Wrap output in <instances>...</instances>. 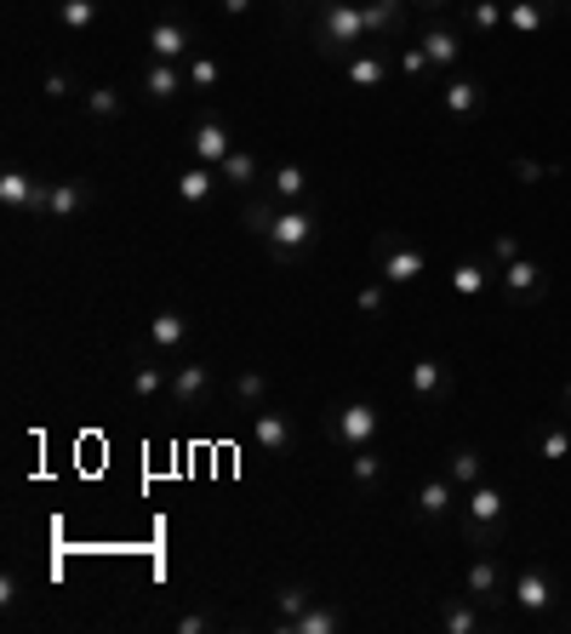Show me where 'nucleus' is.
I'll return each mask as SVG.
<instances>
[{
	"label": "nucleus",
	"mask_w": 571,
	"mask_h": 634,
	"mask_svg": "<svg viewBox=\"0 0 571 634\" xmlns=\"http://www.w3.org/2000/svg\"><path fill=\"white\" fill-rule=\"evenodd\" d=\"M463 538L475 543V549H497V543H503V526H475V520H463Z\"/></svg>",
	"instance_id": "41"
},
{
	"label": "nucleus",
	"mask_w": 571,
	"mask_h": 634,
	"mask_svg": "<svg viewBox=\"0 0 571 634\" xmlns=\"http://www.w3.org/2000/svg\"><path fill=\"white\" fill-rule=\"evenodd\" d=\"M218 183H223L218 166H200V160H194V166H183V172L172 178V194L183 200V207H207V200L218 194Z\"/></svg>",
	"instance_id": "13"
},
{
	"label": "nucleus",
	"mask_w": 571,
	"mask_h": 634,
	"mask_svg": "<svg viewBox=\"0 0 571 634\" xmlns=\"http://www.w3.org/2000/svg\"><path fill=\"white\" fill-rule=\"evenodd\" d=\"M412 509H417V520H446V515L457 509V480H452V475L423 480L417 497H412Z\"/></svg>",
	"instance_id": "12"
},
{
	"label": "nucleus",
	"mask_w": 571,
	"mask_h": 634,
	"mask_svg": "<svg viewBox=\"0 0 571 634\" xmlns=\"http://www.w3.org/2000/svg\"><path fill=\"white\" fill-rule=\"evenodd\" d=\"M394 70L406 75V81H423V75L434 70V63H429V52H423V46H400V52H394Z\"/></svg>",
	"instance_id": "38"
},
{
	"label": "nucleus",
	"mask_w": 571,
	"mask_h": 634,
	"mask_svg": "<svg viewBox=\"0 0 571 634\" xmlns=\"http://www.w3.org/2000/svg\"><path fill=\"white\" fill-rule=\"evenodd\" d=\"M423 52H429V63H434V70H452V63L463 57V41L452 35V29H441V23H434V29H423Z\"/></svg>",
	"instance_id": "23"
},
{
	"label": "nucleus",
	"mask_w": 571,
	"mask_h": 634,
	"mask_svg": "<svg viewBox=\"0 0 571 634\" xmlns=\"http://www.w3.org/2000/svg\"><path fill=\"white\" fill-rule=\"evenodd\" d=\"M366 29H372L383 46H394L400 29H406V7H400V0H366Z\"/></svg>",
	"instance_id": "18"
},
{
	"label": "nucleus",
	"mask_w": 571,
	"mask_h": 634,
	"mask_svg": "<svg viewBox=\"0 0 571 634\" xmlns=\"http://www.w3.org/2000/svg\"><path fill=\"white\" fill-rule=\"evenodd\" d=\"M252 441L263 446V457H281V452H292L297 429H292L286 412H257V418H252Z\"/></svg>",
	"instance_id": "14"
},
{
	"label": "nucleus",
	"mask_w": 571,
	"mask_h": 634,
	"mask_svg": "<svg viewBox=\"0 0 571 634\" xmlns=\"http://www.w3.org/2000/svg\"><path fill=\"white\" fill-rule=\"evenodd\" d=\"M12 600H18V578L7 572V578H0V606H12Z\"/></svg>",
	"instance_id": "47"
},
{
	"label": "nucleus",
	"mask_w": 571,
	"mask_h": 634,
	"mask_svg": "<svg viewBox=\"0 0 571 634\" xmlns=\"http://www.w3.org/2000/svg\"><path fill=\"white\" fill-rule=\"evenodd\" d=\"M417 7H429V12H434V7H446V0H417Z\"/></svg>",
	"instance_id": "49"
},
{
	"label": "nucleus",
	"mask_w": 571,
	"mask_h": 634,
	"mask_svg": "<svg viewBox=\"0 0 571 634\" xmlns=\"http://www.w3.org/2000/svg\"><path fill=\"white\" fill-rule=\"evenodd\" d=\"M234 394H241L246 406H257V400L268 394V378L263 372H241V378H234Z\"/></svg>",
	"instance_id": "40"
},
{
	"label": "nucleus",
	"mask_w": 571,
	"mask_h": 634,
	"mask_svg": "<svg viewBox=\"0 0 571 634\" xmlns=\"http://www.w3.org/2000/svg\"><path fill=\"white\" fill-rule=\"evenodd\" d=\"M503 515H509V497H503L497 486H468L463 497V520H475V526H503Z\"/></svg>",
	"instance_id": "16"
},
{
	"label": "nucleus",
	"mask_w": 571,
	"mask_h": 634,
	"mask_svg": "<svg viewBox=\"0 0 571 634\" xmlns=\"http://www.w3.org/2000/svg\"><path fill=\"white\" fill-rule=\"evenodd\" d=\"M343 75H349L355 92H378L389 81V57L383 52H349L343 57Z\"/></svg>",
	"instance_id": "17"
},
{
	"label": "nucleus",
	"mask_w": 571,
	"mask_h": 634,
	"mask_svg": "<svg viewBox=\"0 0 571 634\" xmlns=\"http://www.w3.org/2000/svg\"><path fill=\"white\" fill-rule=\"evenodd\" d=\"M349 480H355V486H378V480H383V457H378L372 446H355V457H349Z\"/></svg>",
	"instance_id": "33"
},
{
	"label": "nucleus",
	"mask_w": 571,
	"mask_h": 634,
	"mask_svg": "<svg viewBox=\"0 0 571 634\" xmlns=\"http://www.w3.org/2000/svg\"><path fill=\"white\" fill-rule=\"evenodd\" d=\"M234 155V138H229V126L223 120H200L194 131H189V160H200V166H223Z\"/></svg>",
	"instance_id": "9"
},
{
	"label": "nucleus",
	"mask_w": 571,
	"mask_h": 634,
	"mask_svg": "<svg viewBox=\"0 0 571 634\" xmlns=\"http://www.w3.org/2000/svg\"><path fill=\"white\" fill-rule=\"evenodd\" d=\"M423 270H429V257H423L417 246L383 241V281H389V286H412V281H423Z\"/></svg>",
	"instance_id": "10"
},
{
	"label": "nucleus",
	"mask_w": 571,
	"mask_h": 634,
	"mask_svg": "<svg viewBox=\"0 0 571 634\" xmlns=\"http://www.w3.org/2000/svg\"><path fill=\"white\" fill-rule=\"evenodd\" d=\"M515 172L526 178V183H543V178H554L560 166H537V160H515Z\"/></svg>",
	"instance_id": "45"
},
{
	"label": "nucleus",
	"mask_w": 571,
	"mask_h": 634,
	"mask_svg": "<svg viewBox=\"0 0 571 634\" xmlns=\"http://www.w3.org/2000/svg\"><path fill=\"white\" fill-rule=\"evenodd\" d=\"M463 589H468V600H475V606H486V617L497 623V606L509 600V583H503V566H497V554H491V549H486L475 566H468Z\"/></svg>",
	"instance_id": "3"
},
{
	"label": "nucleus",
	"mask_w": 571,
	"mask_h": 634,
	"mask_svg": "<svg viewBox=\"0 0 571 634\" xmlns=\"http://www.w3.org/2000/svg\"><path fill=\"white\" fill-rule=\"evenodd\" d=\"M70 92H75V86H70V75H63V70H52V75L41 81V97H46V104H63Z\"/></svg>",
	"instance_id": "42"
},
{
	"label": "nucleus",
	"mask_w": 571,
	"mask_h": 634,
	"mask_svg": "<svg viewBox=\"0 0 571 634\" xmlns=\"http://www.w3.org/2000/svg\"><path fill=\"white\" fill-rule=\"evenodd\" d=\"M497 286L509 292V304H515V309H526V304H537V297L549 292V275H543V263L515 257V263H503V270H497Z\"/></svg>",
	"instance_id": "5"
},
{
	"label": "nucleus",
	"mask_w": 571,
	"mask_h": 634,
	"mask_svg": "<svg viewBox=\"0 0 571 634\" xmlns=\"http://www.w3.org/2000/svg\"><path fill=\"white\" fill-rule=\"evenodd\" d=\"M383 304H389L383 286H360V292H355V309H360V315H383Z\"/></svg>",
	"instance_id": "43"
},
{
	"label": "nucleus",
	"mask_w": 571,
	"mask_h": 634,
	"mask_svg": "<svg viewBox=\"0 0 571 634\" xmlns=\"http://www.w3.org/2000/svg\"><path fill=\"white\" fill-rule=\"evenodd\" d=\"M565 617H571V606H565Z\"/></svg>",
	"instance_id": "51"
},
{
	"label": "nucleus",
	"mask_w": 571,
	"mask_h": 634,
	"mask_svg": "<svg viewBox=\"0 0 571 634\" xmlns=\"http://www.w3.org/2000/svg\"><path fill=\"white\" fill-rule=\"evenodd\" d=\"M412 394L423 400V406L446 400V394H452V366H446V360H434V355L412 360Z\"/></svg>",
	"instance_id": "11"
},
{
	"label": "nucleus",
	"mask_w": 571,
	"mask_h": 634,
	"mask_svg": "<svg viewBox=\"0 0 571 634\" xmlns=\"http://www.w3.org/2000/svg\"><path fill=\"white\" fill-rule=\"evenodd\" d=\"M207 628H212V617H200V612L178 617V634H207Z\"/></svg>",
	"instance_id": "46"
},
{
	"label": "nucleus",
	"mask_w": 571,
	"mask_h": 634,
	"mask_svg": "<svg viewBox=\"0 0 571 634\" xmlns=\"http://www.w3.org/2000/svg\"><path fill=\"white\" fill-rule=\"evenodd\" d=\"M480 81H446V92H441V109L452 115V120H468V115H475L480 109Z\"/></svg>",
	"instance_id": "22"
},
{
	"label": "nucleus",
	"mask_w": 571,
	"mask_h": 634,
	"mask_svg": "<svg viewBox=\"0 0 571 634\" xmlns=\"http://www.w3.org/2000/svg\"><path fill=\"white\" fill-rule=\"evenodd\" d=\"M189 338V315H178V309H160L155 320H149V344L155 349H178Z\"/></svg>",
	"instance_id": "25"
},
{
	"label": "nucleus",
	"mask_w": 571,
	"mask_h": 634,
	"mask_svg": "<svg viewBox=\"0 0 571 634\" xmlns=\"http://www.w3.org/2000/svg\"><path fill=\"white\" fill-rule=\"evenodd\" d=\"M491 281H497V270H480V263H457V270H452V292L457 297H480Z\"/></svg>",
	"instance_id": "31"
},
{
	"label": "nucleus",
	"mask_w": 571,
	"mask_h": 634,
	"mask_svg": "<svg viewBox=\"0 0 571 634\" xmlns=\"http://www.w3.org/2000/svg\"><path fill=\"white\" fill-rule=\"evenodd\" d=\"M372 29H366V7L355 0H326L320 7V23H315V46L320 57H349V46H360Z\"/></svg>",
	"instance_id": "2"
},
{
	"label": "nucleus",
	"mask_w": 571,
	"mask_h": 634,
	"mask_svg": "<svg viewBox=\"0 0 571 634\" xmlns=\"http://www.w3.org/2000/svg\"><path fill=\"white\" fill-rule=\"evenodd\" d=\"M166 389H172V372H166V366L131 360V394H138V400H155V394H166Z\"/></svg>",
	"instance_id": "24"
},
{
	"label": "nucleus",
	"mask_w": 571,
	"mask_h": 634,
	"mask_svg": "<svg viewBox=\"0 0 571 634\" xmlns=\"http://www.w3.org/2000/svg\"><path fill=\"white\" fill-rule=\"evenodd\" d=\"M378 429H383V418H378L372 400H349V406L331 412V435H338L349 452H355V446H372V441H378Z\"/></svg>",
	"instance_id": "4"
},
{
	"label": "nucleus",
	"mask_w": 571,
	"mask_h": 634,
	"mask_svg": "<svg viewBox=\"0 0 571 634\" xmlns=\"http://www.w3.org/2000/svg\"><path fill=\"white\" fill-rule=\"evenodd\" d=\"M246 229L252 235H263V246L275 252L281 263H292V257H304L315 241H320V223H315V212L309 207H275V200H246Z\"/></svg>",
	"instance_id": "1"
},
{
	"label": "nucleus",
	"mask_w": 571,
	"mask_h": 634,
	"mask_svg": "<svg viewBox=\"0 0 571 634\" xmlns=\"http://www.w3.org/2000/svg\"><path fill=\"white\" fill-rule=\"evenodd\" d=\"M218 7H223L229 18H246V12H252V0H218Z\"/></svg>",
	"instance_id": "48"
},
{
	"label": "nucleus",
	"mask_w": 571,
	"mask_h": 634,
	"mask_svg": "<svg viewBox=\"0 0 571 634\" xmlns=\"http://www.w3.org/2000/svg\"><path fill=\"white\" fill-rule=\"evenodd\" d=\"M343 628V612L338 606H320V600H309L304 617H292V634H338Z\"/></svg>",
	"instance_id": "27"
},
{
	"label": "nucleus",
	"mask_w": 571,
	"mask_h": 634,
	"mask_svg": "<svg viewBox=\"0 0 571 634\" xmlns=\"http://www.w3.org/2000/svg\"><path fill=\"white\" fill-rule=\"evenodd\" d=\"M81 104H86L97 120H115V115H120V92H115V86H86Z\"/></svg>",
	"instance_id": "36"
},
{
	"label": "nucleus",
	"mask_w": 571,
	"mask_h": 634,
	"mask_svg": "<svg viewBox=\"0 0 571 634\" xmlns=\"http://www.w3.org/2000/svg\"><path fill=\"white\" fill-rule=\"evenodd\" d=\"M446 475H452L457 486H480V452H475V446H457L452 463H446Z\"/></svg>",
	"instance_id": "35"
},
{
	"label": "nucleus",
	"mask_w": 571,
	"mask_h": 634,
	"mask_svg": "<svg viewBox=\"0 0 571 634\" xmlns=\"http://www.w3.org/2000/svg\"><path fill=\"white\" fill-rule=\"evenodd\" d=\"M531 446H537V457H543V463H565L571 457V429L565 423H543L531 435Z\"/></svg>",
	"instance_id": "26"
},
{
	"label": "nucleus",
	"mask_w": 571,
	"mask_h": 634,
	"mask_svg": "<svg viewBox=\"0 0 571 634\" xmlns=\"http://www.w3.org/2000/svg\"><path fill=\"white\" fill-rule=\"evenodd\" d=\"M543 0H509V29L515 35H537V29H543Z\"/></svg>",
	"instance_id": "32"
},
{
	"label": "nucleus",
	"mask_w": 571,
	"mask_h": 634,
	"mask_svg": "<svg viewBox=\"0 0 571 634\" xmlns=\"http://www.w3.org/2000/svg\"><path fill=\"white\" fill-rule=\"evenodd\" d=\"M183 86H189V75L178 70V63H149V70H144V97H149V104H172Z\"/></svg>",
	"instance_id": "20"
},
{
	"label": "nucleus",
	"mask_w": 571,
	"mask_h": 634,
	"mask_svg": "<svg viewBox=\"0 0 571 634\" xmlns=\"http://www.w3.org/2000/svg\"><path fill=\"white\" fill-rule=\"evenodd\" d=\"M441 623H446V634H475V628H486L491 617H480L475 606H468V600H446V606H441Z\"/></svg>",
	"instance_id": "29"
},
{
	"label": "nucleus",
	"mask_w": 571,
	"mask_h": 634,
	"mask_svg": "<svg viewBox=\"0 0 571 634\" xmlns=\"http://www.w3.org/2000/svg\"><path fill=\"white\" fill-rule=\"evenodd\" d=\"M92 207V183L70 178V183H46V218H75Z\"/></svg>",
	"instance_id": "19"
},
{
	"label": "nucleus",
	"mask_w": 571,
	"mask_h": 634,
	"mask_svg": "<svg viewBox=\"0 0 571 634\" xmlns=\"http://www.w3.org/2000/svg\"><path fill=\"white\" fill-rule=\"evenodd\" d=\"M503 18H509V7H503V0H468V23H475L480 35H491Z\"/></svg>",
	"instance_id": "37"
},
{
	"label": "nucleus",
	"mask_w": 571,
	"mask_h": 634,
	"mask_svg": "<svg viewBox=\"0 0 571 634\" xmlns=\"http://www.w3.org/2000/svg\"><path fill=\"white\" fill-rule=\"evenodd\" d=\"M0 207H12V212H46V183L12 166V172H0Z\"/></svg>",
	"instance_id": "7"
},
{
	"label": "nucleus",
	"mask_w": 571,
	"mask_h": 634,
	"mask_svg": "<svg viewBox=\"0 0 571 634\" xmlns=\"http://www.w3.org/2000/svg\"><path fill=\"white\" fill-rule=\"evenodd\" d=\"M218 178H223V189H252V183H257V155H252V149H234V155L218 166Z\"/></svg>",
	"instance_id": "28"
},
{
	"label": "nucleus",
	"mask_w": 571,
	"mask_h": 634,
	"mask_svg": "<svg viewBox=\"0 0 571 634\" xmlns=\"http://www.w3.org/2000/svg\"><path fill=\"white\" fill-rule=\"evenodd\" d=\"M509 600H515V606L520 612H549L554 606V583H549V572H537V566H526V572L515 578V589H509Z\"/></svg>",
	"instance_id": "15"
},
{
	"label": "nucleus",
	"mask_w": 571,
	"mask_h": 634,
	"mask_svg": "<svg viewBox=\"0 0 571 634\" xmlns=\"http://www.w3.org/2000/svg\"><path fill=\"white\" fill-rule=\"evenodd\" d=\"M515 257H520V241H515V235H497V241H491V263H497V270H503V263H515Z\"/></svg>",
	"instance_id": "44"
},
{
	"label": "nucleus",
	"mask_w": 571,
	"mask_h": 634,
	"mask_svg": "<svg viewBox=\"0 0 571 634\" xmlns=\"http://www.w3.org/2000/svg\"><path fill=\"white\" fill-rule=\"evenodd\" d=\"M565 7H571V0H565Z\"/></svg>",
	"instance_id": "52"
},
{
	"label": "nucleus",
	"mask_w": 571,
	"mask_h": 634,
	"mask_svg": "<svg viewBox=\"0 0 571 634\" xmlns=\"http://www.w3.org/2000/svg\"><path fill=\"white\" fill-rule=\"evenodd\" d=\"M218 81H223V63H218V57H194V63H189V86H194V92H207V86H218Z\"/></svg>",
	"instance_id": "39"
},
{
	"label": "nucleus",
	"mask_w": 571,
	"mask_h": 634,
	"mask_svg": "<svg viewBox=\"0 0 571 634\" xmlns=\"http://www.w3.org/2000/svg\"><path fill=\"white\" fill-rule=\"evenodd\" d=\"M104 18V0H57V23L63 29H92Z\"/></svg>",
	"instance_id": "30"
},
{
	"label": "nucleus",
	"mask_w": 571,
	"mask_h": 634,
	"mask_svg": "<svg viewBox=\"0 0 571 634\" xmlns=\"http://www.w3.org/2000/svg\"><path fill=\"white\" fill-rule=\"evenodd\" d=\"M268 189H275V200H286V207H304V200H309V172L297 160H281L275 178H268Z\"/></svg>",
	"instance_id": "21"
},
{
	"label": "nucleus",
	"mask_w": 571,
	"mask_h": 634,
	"mask_svg": "<svg viewBox=\"0 0 571 634\" xmlns=\"http://www.w3.org/2000/svg\"><path fill=\"white\" fill-rule=\"evenodd\" d=\"M560 400H565V412H571V383H565V394H560Z\"/></svg>",
	"instance_id": "50"
},
{
	"label": "nucleus",
	"mask_w": 571,
	"mask_h": 634,
	"mask_svg": "<svg viewBox=\"0 0 571 634\" xmlns=\"http://www.w3.org/2000/svg\"><path fill=\"white\" fill-rule=\"evenodd\" d=\"M309 600H315V594H309L304 583H281V589H275V606H281V623L292 628V617H304V612H309Z\"/></svg>",
	"instance_id": "34"
},
{
	"label": "nucleus",
	"mask_w": 571,
	"mask_h": 634,
	"mask_svg": "<svg viewBox=\"0 0 571 634\" xmlns=\"http://www.w3.org/2000/svg\"><path fill=\"white\" fill-rule=\"evenodd\" d=\"M144 46H149V57H155V63H178V57H189L194 35H189V23L160 18V23L149 29V35H144Z\"/></svg>",
	"instance_id": "8"
},
{
	"label": "nucleus",
	"mask_w": 571,
	"mask_h": 634,
	"mask_svg": "<svg viewBox=\"0 0 571 634\" xmlns=\"http://www.w3.org/2000/svg\"><path fill=\"white\" fill-rule=\"evenodd\" d=\"M172 406H183V412H200L212 400V366L207 360H183V366H172Z\"/></svg>",
	"instance_id": "6"
}]
</instances>
